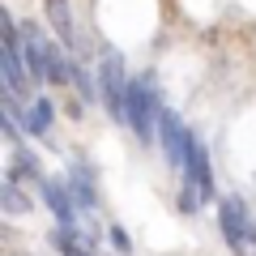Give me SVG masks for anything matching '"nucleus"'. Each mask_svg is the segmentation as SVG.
<instances>
[{"mask_svg": "<svg viewBox=\"0 0 256 256\" xmlns=\"http://www.w3.org/2000/svg\"><path fill=\"white\" fill-rule=\"evenodd\" d=\"M218 226H222V239H226V248L235 256L248 252V244H252V230L256 222L248 218V205L239 201V196H222L218 201Z\"/></svg>", "mask_w": 256, "mask_h": 256, "instance_id": "39448f33", "label": "nucleus"}, {"mask_svg": "<svg viewBox=\"0 0 256 256\" xmlns=\"http://www.w3.org/2000/svg\"><path fill=\"white\" fill-rule=\"evenodd\" d=\"M18 34H22V60L30 68V82H52V43L43 38V30L34 22H18Z\"/></svg>", "mask_w": 256, "mask_h": 256, "instance_id": "423d86ee", "label": "nucleus"}, {"mask_svg": "<svg viewBox=\"0 0 256 256\" xmlns=\"http://www.w3.org/2000/svg\"><path fill=\"white\" fill-rule=\"evenodd\" d=\"M158 120H162L158 82H154V73H137V77H132V86H128V111H124V124L150 146V141H158Z\"/></svg>", "mask_w": 256, "mask_h": 256, "instance_id": "f257e3e1", "label": "nucleus"}, {"mask_svg": "<svg viewBox=\"0 0 256 256\" xmlns=\"http://www.w3.org/2000/svg\"><path fill=\"white\" fill-rule=\"evenodd\" d=\"M9 171L18 175V180H22V175H26L30 184H43V180H47V175H43V166H38V158L30 154L26 146H18V150H13V162H9Z\"/></svg>", "mask_w": 256, "mask_h": 256, "instance_id": "ddd939ff", "label": "nucleus"}, {"mask_svg": "<svg viewBox=\"0 0 256 256\" xmlns=\"http://www.w3.org/2000/svg\"><path fill=\"white\" fill-rule=\"evenodd\" d=\"M180 210H184V214H196V192H192V188L180 192Z\"/></svg>", "mask_w": 256, "mask_h": 256, "instance_id": "dca6fc26", "label": "nucleus"}, {"mask_svg": "<svg viewBox=\"0 0 256 256\" xmlns=\"http://www.w3.org/2000/svg\"><path fill=\"white\" fill-rule=\"evenodd\" d=\"M47 22L56 30V43L77 60L82 56V34H77V22H73V4L68 0H47Z\"/></svg>", "mask_w": 256, "mask_h": 256, "instance_id": "6e6552de", "label": "nucleus"}, {"mask_svg": "<svg viewBox=\"0 0 256 256\" xmlns=\"http://www.w3.org/2000/svg\"><path fill=\"white\" fill-rule=\"evenodd\" d=\"M38 192H43L47 210L56 214L60 230H77V210H82V205L73 201V192L64 188V180H43V184H38Z\"/></svg>", "mask_w": 256, "mask_h": 256, "instance_id": "1a4fd4ad", "label": "nucleus"}, {"mask_svg": "<svg viewBox=\"0 0 256 256\" xmlns=\"http://www.w3.org/2000/svg\"><path fill=\"white\" fill-rule=\"evenodd\" d=\"M68 86L77 90V98H82V102H94V98H98V77H90V68H86L82 60L68 64Z\"/></svg>", "mask_w": 256, "mask_h": 256, "instance_id": "f8f14e48", "label": "nucleus"}, {"mask_svg": "<svg viewBox=\"0 0 256 256\" xmlns=\"http://www.w3.org/2000/svg\"><path fill=\"white\" fill-rule=\"evenodd\" d=\"M107 235H111V248H116V252H120V256H132V239H128V235H124V226H111V230H107Z\"/></svg>", "mask_w": 256, "mask_h": 256, "instance_id": "2eb2a0df", "label": "nucleus"}, {"mask_svg": "<svg viewBox=\"0 0 256 256\" xmlns=\"http://www.w3.org/2000/svg\"><path fill=\"white\" fill-rule=\"evenodd\" d=\"M128 86H132V77H128L124 56L107 47L102 60H98V94L107 102V116L120 120V124H124V111H128Z\"/></svg>", "mask_w": 256, "mask_h": 256, "instance_id": "f03ea898", "label": "nucleus"}, {"mask_svg": "<svg viewBox=\"0 0 256 256\" xmlns=\"http://www.w3.org/2000/svg\"><path fill=\"white\" fill-rule=\"evenodd\" d=\"M0 205H4V214H26V196L18 192V175L4 171V184H0Z\"/></svg>", "mask_w": 256, "mask_h": 256, "instance_id": "4468645a", "label": "nucleus"}, {"mask_svg": "<svg viewBox=\"0 0 256 256\" xmlns=\"http://www.w3.org/2000/svg\"><path fill=\"white\" fill-rule=\"evenodd\" d=\"M52 120H56V107H52V98H34V102L26 107V116H22V124H26V132H30V137H47Z\"/></svg>", "mask_w": 256, "mask_h": 256, "instance_id": "9b49d317", "label": "nucleus"}, {"mask_svg": "<svg viewBox=\"0 0 256 256\" xmlns=\"http://www.w3.org/2000/svg\"><path fill=\"white\" fill-rule=\"evenodd\" d=\"M184 184H188L201 201H218V184H214V166H210V146L201 137H192L188 150V171H184Z\"/></svg>", "mask_w": 256, "mask_h": 256, "instance_id": "0eeeda50", "label": "nucleus"}, {"mask_svg": "<svg viewBox=\"0 0 256 256\" xmlns=\"http://www.w3.org/2000/svg\"><path fill=\"white\" fill-rule=\"evenodd\" d=\"M64 188L73 192V201L82 205V210H94L98 205V188H94V171L86 162H73L68 166V175H64Z\"/></svg>", "mask_w": 256, "mask_h": 256, "instance_id": "9d476101", "label": "nucleus"}, {"mask_svg": "<svg viewBox=\"0 0 256 256\" xmlns=\"http://www.w3.org/2000/svg\"><path fill=\"white\" fill-rule=\"evenodd\" d=\"M192 132L180 120V111L162 107V120H158V146H162V158L175 166V171H188V150H192Z\"/></svg>", "mask_w": 256, "mask_h": 256, "instance_id": "20e7f679", "label": "nucleus"}, {"mask_svg": "<svg viewBox=\"0 0 256 256\" xmlns=\"http://www.w3.org/2000/svg\"><path fill=\"white\" fill-rule=\"evenodd\" d=\"M4 18V43H0V64H4V94L9 98H26V90L34 82H30V68L26 60H22V34H18V22H13V13H0Z\"/></svg>", "mask_w": 256, "mask_h": 256, "instance_id": "7ed1b4c3", "label": "nucleus"}]
</instances>
